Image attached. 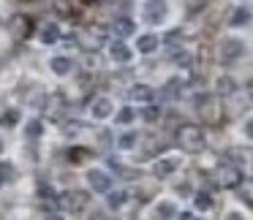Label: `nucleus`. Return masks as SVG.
<instances>
[{"instance_id": "27", "label": "nucleus", "mask_w": 253, "mask_h": 220, "mask_svg": "<svg viewBox=\"0 0 253 220\" xmlns=\"http://www.w3.org/2000/svg\"><path fill=\"white\" fill-rule=\"evenodd\" d=\"M87 149H82V147H77V149H71V160H84V158H87Z\"/></svg>"}, {"instance_id": "2", "label": "nucleus", "mask_w": 253, "mask_h": 220, "mask_svg": "<svg viewBox=\"0 0 253 220\" xmlns=\"http://www.w3.org/2000/svg\"><path fill=\"white\" fill-rule=\"evenodd\" d=\"M166 17H169V3L166 0H144L142 19L147 25H161V22H166Z\"/></svg>"}, {"instance_id": "20", "label": "nucleus", "mask_w": 253, "mask_h": 220, "mask_svg": "<svg viewBox=\"0 0 253 220\" xmlns=\"http://www.w3.org/2000/svg\"><path fill=\"white\" fill-rule=\"evenodd\" d=\"M248 22H251V11H248V8H237L229 17V25H234V28H242V25H248Z\"/></svg>"}, {"instance_id": "12", "label": "nucleus", "mask_w": 253, "mask_h": 220, "mask_svg": "<svg viewBox=\"0 0 253 220\" xmlns=\"http://www.w3.org/2000/svg\"><path fill=\"white\" fill-rule=\"evenodd\" d=\"M49 66H52V73H55V76H68V73L74 71L71 57H63V55L52 57V60H49Z\"/></svg>"}, {"instance_id": "22", "label": "nucleus", "mask_w": 253, "mask_h": 220, "mask_svg": "<svg viewBox=\"0 0 253 220\" xmlns=\"http://www.w3.org/2000/svg\"><path fill=\"white\" fill-rule=\"evenodd\" d=\"M193 204H196V209H210L212 207V198H210L207 193H199V196L193 198Z\"/></svg>"}, {"instance_id": "11", "label": "nucleus", "mask_w": 253, "mask_h": 220, "mask_svg": "<svg viewBox=\"0 0 253 220\" xmlns=\"http://www.w3.org/2000/svg\"><path fill=\"white\" fill-rule=\"evenodd\" d=\"M109 57L115 63H131L133 52L128 49V44H123V41H115V44L109 46Z\"/></svg>"}, {"instance_id": "24", "label": "nucleus", "mask_w": 253, "mask_h": 220, "mask_svg": "<svg viewBox=\"0 0 253 220\" xmlns=\"http://www.w3.org/2000/svg\"><path fill=\"white\" fill-rule=\"evenodd\" d=\"M218 90L220 93H231V90H234V82H231L229 76H220L218 79Z\"/></svg>"}, {"instance_id": "10", "label": "nucleus", "mask_w": 253, "mask_h": 220, "mask_svg": "<svg viewBox=\"0 0 253 220\" xmlns=\"http://www.w3.org/2000/svg\"><path fill=\"white\" fill-rule=\"evenodd\" d=\"M177 169H180V160H177V158H161V160H155V163H153V174L161 177V180L169 177V174H174Z\"/></svg>"}, {"instance_id": "6", "label": "nucleus", "mask_w": 253, "mask_h": 220, "mask_svg": "<svg viewBox=\"0 0 253 220\" xmlns=\"http://www.w3.org/2000/svg\"><path fill=\"white\" fill-rule=\"evenodd\" d=\"M242 52H245V44L240 38H223L218 55H220V63H234L237 57H242Z\"/></svg>"}, {"instance_id": "9", "label": "nucleus", "mask_w": 253, "mask_h": 220, "mask_svg": "<svg viewBox=\"0 0 253 220\" xmlns=\"http://www.w3.org/2000/svg\"><path fill=\"white\" fill-rule=\"evenodd\" d=\"M112 109H115V104H112L109 98H95L93 104H90V117L93 120H106V117H112Z\"/></svg>"}, {"instance_id": "21", "label": "nucleus", "mask_w": 253, "mask_h": 220, "mask_svg": "<svg viewBox=\"0 0 253 220\" xmlns=\"http://www.w3.org/2000/svg\"><path fill=\"white\" fill-rule=\"evenodd\" d=\"M117 144H120V149H131L133 144H136V133H133V131H131V133H123Z\"/></svg>"}, {"instance_id": "1", "label": "nucleus", "mask_w": 253, "mask_h": 220, "mask_svg": "<svg viewBox=\"0 0 253 220\" xmlns=\"http://www.w3.org/2000/svg\"><path fill=\"white\" fill-rule=\"evenodd\" d=\"M177 144H180L185 152H202L204 144H207V139H204V131L196 125H182L180 131H177Z\"/></svg>"}, {"instance_id": "33", "label": "nucleus", "mask_w": 253, "mask_h": 220, "mask_svg": "<svg viewBox=\"0 0 253 220\" xmlns=\"http://www.w3.org/2000/svg\"><path fill=\"white\" fill-rule=\"evenodd\" d=\"M3 149H6V142H3V139H0V152H3Z\"/></svg>"}, {"instance_id": "13", "label": "nucleus", "mask_w": 253, "mask_h": 220, "mask_svg": "<svg viewBox=\"0 0 253 220\" xmlns=\"http://www.w3.org/2000/svg\"><path fill=\"white\" fill-rule=\"evenodd\" d=\"M158 36H153V33H144V36H139V41H136V49L142 52V55H150V52H155L158 49Z\"/></svg>"}, {"instance_id": "19", "label": "nucleus", "mask_w": 253, "mask_h": 220, "mask_svg": "<svg viewBox=\"0 0 253 220\" xmlns=\"http://www.w3.org/2000/svg\"><path fill=\"white\" fill-rule=\"evenodd\" d=\"M126 201H128V193L126 190H112L109 196H106V207H109V209H120Z\"/></svg>"}, {"instance_id": "16", "label": "nucleus", "mask_w": 253, "mask_h": 220, "mask_svg": "<svg viewBox=\"0 0 253 220\" xmlns=\"http://www.w3.org/2000/svg\"><path fill=\"white\" fill-rule=\"evenodd\" d=\"M237 160H240V166L237 169H245V174H253V152L251 149H237V155H234Z\"/></svg>"}, {"instance_id": "25", "label": "nucleus", "mask_w": 253, "mask_h": 220, "mask_svg": "<svg viewBox=\"0 0 253 220\" xmlns=\"http://www.w3.org/2000/svg\"><path fill=\"white\" fill-rule=\"evenodd\" d=\"M131 120H133V109H123L120 114H117V122H120V125H128Z\"/></svg>"}, {"instance_id": "34", "label": "nucleus", "mask_w": 253, "mask_h": 220, "mask_svg": "<svg viewBox=\"0 0 253 220\" xmlns=\"http://www.w3.org/2000/svg\"><path fill=\"white\" fill-rule=\"evenodd\" d=\"M82 3H98V0H82Z\"/></svg>"}, {"instance_id": "32", "label": "nucleus", "mask_w": 253, "mask_h": 220, "mask_svg": "<svg viewBox=\"0 0 253 220\" xmlns=\"http://www.w3.org/2000/svg\"><path fill=\"white\" fill-rule=\"evenodd\" d=\"M41 220H66L63 215H46V218H41Z\"/></svg>"}, {"instance_id": "28", "label": "nucleus", "mask_w": 253, "mask_h": 220, "mask_svg": "<svg viewBox=\"0 0 253 220\" xmlns=\"http://www.w3.org/2000/svg\"><path fill=\"white\" fill-rule=\"evenodd\" d=\"M242 201L253 204V185H245V187H242Z\"/></svg>"}, {"instance_id": "18", "label": "nucleus", "mask_w": 253, "mask_h": 220, "mask_svg": "<svg viewBox=\"0 0 253 220\" xmlns=\"http://www.w3.org/2000/svg\"><path fill=\"white\" fill-rule=\"evenodd\" d=\"M57 38H60V30H57V25H46V28L41 30V44H44V46L57 44Z\"/></svg>"}, {"instance_id": "3", "label": "nucleus", "mask_w": 253, "mask_h": 220, "mask_svg": "<svg viewBox=\"0 0 253 220\" xmlns=\"http://www.w3.org/2000/svg\"><path fill=\"white\" fill-rule=\"evenodd\" d=\"M199 117H202L204 122H218L220 120V104H218V98L215 95H204V98H199Z\"/></svg>"}, {"instance_id": "17", "label": "nucleus", "mask_w": 253, "mask_h": 220, "mask_svg": "<svg viewBox=\"0 0 253 220\" xmlns=\"http://www.w3.org/2000/svg\"><path fill=\"white\" fill-rule=\"evenodd\" d=\"M112 30H115L120 38H128V36H133V30H136V25L131 22V19H117L115 25H112Z\"/></svg>"}, {"instance_id": "31", "label": "nucleus", "mask_w": 253, "mask_h": 220, "mask_svg": "<svg viewBox=\"0 0 253 220\" xmlns=\"http://www.w3.org/2000/svg\"><path fill=\"white\" fill-rule=\"evenodd\" d=\"M226 220H245V218H242V215H237V212H229V215H226Z\"/></svg>"}, {"instance_id": "23", "label": "nucleus", "mask_w": 253, "mask_h": 220, "mask_svg": "<svg viewBox=\"0 0 253 220\" xmlns=\"http://www.w3.org/2000/svg\"><path fill=\"white\" fill-rule=\"evenodd\" d=\"M17 120H19V109H11V111H6V114L0 117V122H3V125H14Z\"/></svg>"}, {"instance_id": "14", "label": "nucleus", "mask_w": 253, "mask_h": 220, "mask_svg": "<svg viewBox=\"0 0 253 220\" xmlns=\"http://www.w3.org/2000/svg\"><path fill=\"white\" fill-rule=\"evenodd\" d=\"M128 101H136V104H150V101H153V87H147V84H136V87L128 93Z\"/></svg>"}, {"instance_id": "26", "label": "nucleus", "mask_w": 253, "mask_h": 220, "mask_svg": "<svg viewBox=\"0 0 253 220\" xmlns=\"http://www.w3.org/2000/svg\"><path fill=\"white\" fill-rule=\"evenodd\" d=\"M158 114H161V111H158V109H155V106H147V109H144V120H147V122H153V120H158Z\"/></svg>"}, {"instance_id": "7", "label": "nucleus", "mask_w": 253, "mask_h": 220, "mask_svg": "<svg viewBox=\"0 0 253 220\" xmlns=\"http://www.w3.org/2000/svg\"><path fill=\"white\" fill-rule=\"evenodd\" d=\"M87 182H90V187H93L95 193H106L112 187V180H109V174H106L104 169H90L87 171Z\"/></svg>"}, {"instance_id": "30", "label": "nucleus", "mask_w": 253, "mask_h": 220, "mask_svg": "<svg viewBox=\"0 0 253 220\" xmlns=\"http://www.w3.org/2000/svg\"><path fill=\"white\" fill-rule=\"evenodd\" d=\"M242 131H245V136L253 142V117H251V120H245V128H242Z\"/></svg>"}, {"instance_id": "8", "label": "nucleus", "mask_w": 253, "mask_h": 220, "mask_svg": "<svg viewBox=\"0 0 253 220\" xmlns=\"http://www.w3.org/2000/svg\"><path fill=\"white\" fill-rule=\"evenodd\" d=\"M8 30H11V36H14V38L25 41L30 33H33V22H30L28 17H14L11 22H8Z\"/></svg>"}, {"instance_id": "29", "label": "nucleus", "mask_w": 253, "mask_h": 220, "mask_svg": "<svg viewBox=\"0 0 253 220\" xmlns=\"http://www.w3.org/2000/svg\"><path fill=\"white\" fill-rule=\"evenodd\" d=\"M39 128H41V125H39V120H33V122L28 125V136H39V133H41Z\"/></svg>"}, {"instance_id": "35", "label": "nucleus", "mask_w": 253, "mask_h": 220, "mask_svg": "<svg viewBox=\"0 0 253 220\" xmlns=\"http://www.w3.org/2000/svg\"><path fill=\"white\" fill-rule=\"evenodd\" d=\"M0 185H3V177H0Z\"/></svg>"}, {"instance_id": "5", "label": "nucleus", "mask_w": 253, "mask_h": 220, "mask_svg": "<svg viewBox=\"0 0 253 220\" xmlns=\"http://www.w3.org/2000/svg\"><path fill=\"white\" fill-rule=\"evenodd\" d=\"M60 207H63V212L77 215V212H82V209L87 207V196H84L82 190H68V193L60 196Z\"/></svg>"}, {"instance_id": "4", "label": "nucleus", "mask_w": 253, "mask_h": 220, "mask_svg": "<svg viewBox=\"0 0 253 220\" xmlns=\"http://www.w3.org/2000/svg\"><path fill=\"white\" fill-rule=\"evenodd\" d=\"M215 182H218L220 187H240L242 185V171L237 169V166L226 163L215 171Z\"/></svg>"}, {"instance_id": "15", "label": "nucleus", "mask_w": 253, "mask_h": 220, "mask_svg": "<svg viewBox=\"0 0 253 220\" xmlns=\"http://www.w3.org/2000/svg\"><path fill=\"white\" fill-rule=\"evenodd\" d=\"M153 215L158 220H171L177 215V207L171 201H161V204H155V209H153Z\"/></svg>"}]
</instances>
